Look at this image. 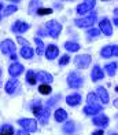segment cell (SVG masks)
<instances>
[{
  "instance_id": "obj_1",
  "label": "cell",
  "mask_w": 118,
  "mask_h": 135,
  "mask_svg": "<svg viewBox=\"0 0 118 135\" xmlns=\"http://www.w3.org/2000/svg\"><path fill=\"white\" fill-rule=\"evenodd\" d=\"M45 30L48 36H51L52 39H57L58 36L60 35V30H62V25L58 22V21H48L45 23Z\"/></svg>"
},
{
  "instance_id": "obj_2",
  "label": "cell",
  "mask_w": 118,
  "mask_h": 135,
  "mask_svg": "<svg viewBox=\"0 0 118 135\" xmlns=\"http://www.w3.org/2000/svg\"><path fill=\"white\" fill-rule=\"evenodd\" d=\"M96 21V14H91V15H86L85 18H80V20H76L74 23L76 26L78 28H89L91 25H94Z\"/></svg>"
},
{
  "instance_id": "obj_3",
  "label": "cell",
  "mask_w": 118,
  "mask_h": 135,
  "mask_svg": "<svg viewBox=\"0 0 118 135\" xmlns=\"http://www.w3.org/2000/svg\"><path fill=\"white\" fill-rule=\"evenodd\" d=\"M18 124L28 132H34L37 130V121L33 119H21V120H18Z\"/></svg>"
},
{
  "instance_id": "obj_4",
  "label": "cell",
  "mask_w": 118,
  "mask_h": 135,
  "mask_svg": "<svg viewBox=\"0 0 118 135\" xmlns=\"http://www.w3.org/2000/svg\"><path fill=\"white\" fill-rule=\"evenodd\" d=\"M67 84L71 88H80L83 85V77L78 73H70L67 76Z\"/></svg>"
},
{
  "instance_id": "obj_5",
  "label": "cell",
  "mask_w": 118,
  "mask_h": 135,
  "mask_svg": "<svg viewBox=\"0 0 118 135\" xmlns=\"http://www.w3.org/2000/svg\"><path fill=\"white\" fill-rule=\"evenodd\" d=\"M91 61H92L91 55L83 54V55H78V57H76V59H74V64L78 66V69H85V68L89 66Z\"/></svg>"
},
{
  "instance_id": "obj_6",
  "label": "cell",
  "mask_w": 118,
  "mask_h": 135,
  "mask_svg": "<svg viewBox=\"0 0 118 135\" xmlns=\"http://www.w3.org/2000/svg\"><path fill=\"white\" fill-rule=\"evenodd\" d=\"M96 2L95 0H86V2H83L81 4L77 6V13L78 14H88L89 11L95 7Z\"/></svg>"
},
{
  "instance_id": "obj_7",
  "label": "cell",
  "mask_w": 118,
  "mask_h": 135,
  "mask_svg": "<svg viewBox=\"0 0 118 135\" xmlns=\"http://www.w3.org/2000/svg\"><path fill=\"white\" fill-rule=\"evenodd\" d=\"M100 55L103 58H111V57H118V46H106L102 48Z\"/></svg>"
},
{
  "instance_id": "obj_8",
  "label": "cell",
  "mask_w": 118,
  "mask_h": 135,
  "mask_svg": "<svg viewBox=\"0 0 118 135\" xmlns=\"http://www.w3.org/2000/svg\"><path fill=\"white\" fill-rule=\"evenodd\" d=\"M2 52L3 54H15V44H14V41H11V40H3L2 41Z\"/></svg>"
},
{
  "instance_id": "obj_9",
  "label": "cell",
  "mask_w": 118,
  "mask_h": 135,
  "mask_svg": "<svg viewBox=\"0 0 118 135\" xmlns=\"http://www.w3.org/2000/svg\"><path fill=\"white\" fill-rule=\"evenodd\" d=\"M102 109H103V108L99 105V103H94V105H86V106L83 109V112H84L86 116H92V114L100 113Z\"/></svg>"
},
{
  "instance_id": "obj_10",
  "label": "cell",
  "mask_w": 118,
  "mask_h": 135,
  "mask_svg": "<svg viewBox=\"0 0 118 135\" xmlns=\"http://www.w3.org/2000/svg\"><path fill=\"white\" fill-rule=\"evenodd\" d=\"M92 124H95L98 127H107L109 126V117H107V116H104V114H102V113H99L98 116L94 117Z\"/></svg>"
},
{
  "instance_id": "obj_11",
  "label": "cell",
  "mask_w": 118,
  "mask_h": 135,
  "mask_svg": "<svg viewBox=\"0 0 118 135\" xmlns=\"http://www.w3.org/2000/svg\"><path fill=\"white\" fill-rule=\"evenodd\" d=\"M100 32H103L106 36H111L113 35V28H111V22L104 18V20L100 21Z\"/></svg>"
},
{
  "instance_id": "obj_12",
  "label": "cell",
  "mask_w": 118,
  "mask_h": 135,
  "mask_svg": "<svg viewBox=\"0 0 118 135\" xmlns=\"http://www.w3.org/2000/svg\"><path fill=\"white\" fill-rule=\"evenodd\" d=\"M11 29H12V32H15V33H23L29 29V25L23 21H15V23L12 25Z\"/></svg>"
},
{
  "instance_id": "obj_13",
  "label": "cell",
  "mask_w": 118,
  "mask_h": 135,
  "mask_svg": "<svg viewBox=\"0 0 118 135\" xmlns=\"http://www.w3.org/2000/svg\"><path fill=\"white\" fill-rule=\"evenodd\" d=\"M104 77V72H103V69L100 66H94V69H92V72H91V79L94 81H99V80H102V79Z\"/></svg>"
},
{
  "instance_id": "obj_14",
  "label": "cell",
  "mask_w": 118,
  "mask_h": 135,
  "mask_svg": "<svg viewBox=\"0 0 118 135\" xmlns=\"http://www.w3.org/2000/svg\"><path fill=\"white\" fill-rule=\"evenodd\" d=\"M58 54H59V50H58V47L55 46V44H49L47 47V50H45V57L48 59H55L58 57Z\"/></svg>"
},
{
  "instance_id": "obj_15",
  "label": "cell",
  "mask_w": 118,
  "mask_h": 135,
  "mask_svg": "<svg viewBox=\"0 0 118 135\" xmlns=\"http://www.w3.org/2000/svg\"><path fill=\"white\" fill-rule=\"evenodd\" d=\"M96 95H98L99 99H100V102H103V103H109L110 97H109V93L106 91V88L98 87V88H96Z\"/></svg>"
},
{
  "instance_id": "obj_16",
  "label": "cell",
  "mask_w": 118,
  "mask_h": 135,
  "mask_svg": "<svg viewBox=\"0 0 118 135\" xmlns=\"http://www.w3.org/2000/svg\"><path fill=\"white\" fill-rule=\"evenodd\" d=\"M23 72V66L21 64H12L10 68H8V73L12 76V77H17V76H19L21 73Z\"/></svg>"
},
{
  "instance_id": "obj_17",
  "label": "cell",
  "mask_w": 118,
  "mask_h": 135,
  "mask_svg": "<svg viewBox=\"0 0 118 135\" xmlns=\"http://www.w3.org/2000/svg\"><path fill=\"white\" fill-rule=\"evenodd\" d=\"M37 81H41L43 84H45V83L48 84V83L52 81V76L45 70H40L39 73H37Z\"/></svg>"
},
{
  "instance_id": "obj_18",
  "label": "cell",
  "mask_w": 118,
  "mask_h": 135,
  "mask_svg": "<svg viewBox=\"0 0 118 135\" xmlns=\"http://www.w3.org/2000/svg\"><path fill=\"white\" fill-rule=\"evenodd\" d=\"M18 85H19V83H18L17 79H12V80H8L7 83H6V91H7L8 94H12L15 93V90L18 88Z\"/></svg>"
},
{
  "instance_id": "obj_19",
  "label": "cell",
  "mask_w": 118,
  "mask_h": 135,
  "mask_svg": "<svg viewBox=\"0 0 118 135\" xmlns=\"http://www.w3.org/2000/svg\"><path fill=\"white\" fill-rule=\"evenodd\" d=\"M80 102H81V95L80 94H73L66 98V103L70 106H77Z\"/></svg>"
},
{
  "instance_id": "obj_20",
  "label": "cell",
  "mask_w": 118,
  "mask_h": 135,
  "mask_svg": "<svg viewBox=\"0 0 118 135\" xmlns=\"http://www.w3.org/2000/svg\"><path fill=\"white\" fill-rule=\"evenodd\" d=\"M44 109L45 108L43 106L39 101H36L34 105H32V112H33V114L36 116V117H40V116L43 114V112H44Z\"/></svg>"
},
{
  "instance_id": "obj_21",
  "label": "cell",
  "mask_w": 118,
  "mask_h": 135,
  "mask_svg": "<svg viewBox=\"0 0 118 135\" xmlns=\"http://www.w3.org/2000/svg\"><path fill=\"white\" fill-rule=\"evenodd\" d=\"M66 119H67V113H66V110H63V109H58L57 112H55V120H57L58 123L65 121Z\"/></svg>"
},
{
  "instance_id": "obj_22",
  "label": "cell",
  "mask_w": 118,
  "mask_h": 135,
  "mask_svg": "<svg viewBox=\"0 0 118 135\" xmlns=\"http://www.w3.org/2000/svg\"><path fill=\"white\" fill-rule=\"evenodd\" d=\"M65 48H66L67 51L76 52V51H78L81 47H80L78 43H74V41H66V43H65Z\"/></svg>"
},
{
  "instance_id": "obj_23",
  "label": "cell",
  "mask_w": 118,
  "mask_h": 135,
  "mask_svg": "<svg viewBox=\"0 0 118 135\" xmlns=\"http://www.w3.org/2000/svg\"><path fill=\"white\" fill-rule=\"evenodd\" d=\"M104 69H106V73H107V75L111 77V76H114L115 72H117V64H115V62L107 64L106 66H104Z\"/></svg>"
},
{
  "instance_id": "obj_24",
  "label": "cell",
  "mask_w": 118,
  "mask_h": 135,
  "mask_svg": "<svg viewBox=\"0 0 118 135\" xmlns=\"http://www.w3.org/2000/svg\"><path fill=\"white\" fill-rule=\"evenodd\" d=\"M33 54H34L33 48H30V47H22V50H21V55H22V58L29 59V58H32V57H33Z\"/></svg>"
},
{
  "instance_id": "obj_25",
  "label": "cell",
  "mask_w": 118,
  "mask_h": 135,
  "mask_svg": "<svg viewBox=\"0 0 118 135\" xmlns=\"http://www.w3.org/2000/svg\"><path fill=\"white\" fill-rule=\"evenodd\" d=\"M26 80L30 85H34L37 83V75H34V72L33 70H29L26 73Z\"/></svg>"
},
{
  "instance_id": "obj_26",
  "label": "cell",
  "mask_w": 118,
  "mask_h": 135,
  "mask_svg": "<svg viewBox=\"0 0 118 135\" xmlns=\"http://www.w3.org/2000/svg\"><path fill=\"white\" fill-rule=\"evenodd\" d=\"M0 134L2 135H14V128H12V126H10V124H4L2 127Z\"/></svg>"
},
{
  "instance_id": "obj_27",
  "label": "cell",
  "mask_w": 118,
  "mask_h": 135,
  "mask_svg": "<svg viewBox=\"0 0 118 135\" xmlns=\"http://www.w3.org/2000/svg\"><path fill=\"white\" fill-rule=\"evenodd\" d=\"M63 131L66 134H73L74 131H76V126H74L73 121H67L66 124L63 126Z\"/></svg>"
},
{
  "instance_id": "obj_28",
  "label": "cell",
  "mask_w": 118,
  "mask_h": 135,
  "mask_svg": "<svg viewBox=\"0 0 118 135\" xmlns=\"http://www.w3.org/2000/svg\"><path fill=\"white\" fill-rule=\"evenodd\" d=\"M34 43H36V46H37V54L43 55V54H44V43H43L41 39H39V37L34 39Z\"/></svg>"
},
{
  "instance_id": "obj_29",
  "label": "cell",
  "mask_w": 118,
  "mask_h": 135,
  "mask_svg": "<svg viewBox=\"0 0 118 135\" xmlns=\"http://www.w3.org/2000/svg\"><path fill=\"white\" fill-rule=\"evenodd\" d=\"M39 93L43 94V95H48L49 93H51V87H49L48 84H41L39 87Z\"/></svg>"
},
{
  "instance_id": "obj_30",
  "label": "cell",
  "mask_w": 118,
  "mask_h": 135,
  "mask_svg": "<svg viewBox=\"0 0 118 135\" xmlns=\"http://www.w3.org/2000/svg\"><path fill=\"white\" fill-rule=\"evenodd\" d=\"M15 11H17V6H15V4H10V6H7V7H6L4 13H3V17L10 15V14H12V13H15Z\"/></svg>"
},
{
  "instance_id": "obj_31",
  "label": "cell",
  "mask_w": 118,
  "mask_h": 135,
  "mask_svg": "<svg viewBox=\"0 0 118 135\" xmlns=\"http://www.w3.org/2000/svg\"><path fill=\"white\" fill-rule=\"evenodd\" d=\"M86 101H88V105H94V103H98V95L91 93L88 94V97H86Z\"/></svg>"
},
{
  "instance_id": "obj_32",
  "label": "cell",
  "mask_w": 118,
  "mask_h": 135,
  "mask_svg": "<svg viewBox=\"0 0 118 135\" xmlns=\"http://www.w3.org/2000/svg\"><path fill=\"white\" fill-rule=\"evenodd\" d=\"M48 119H49V112H48V109H44V112H43V114L39 117V120L43 124H45V123H48Z\"/></svg>"
},
{
  "instance_id": "obj_33",
  "label": "cell",
  "mask_w": 118,
  "mask_h": 135,
  "mask_svg": "<svg viewBox=\"0 0 118 135\" xmlns=\"http://www.w3.org/2000/svg\"><path fill=\"white\" fill-rule=\"evenodd\" d=\"M100 35V30L99 29H88V32H86V36L88 37H96V36Z\"/></svg>"
},
{
  "instance_id": "obj_34",
  "label": "cell",
  "mask_w": 118,
  "mask_h": 135,
  "mask_svg": "<svg viewBox=\"0 0 118 135\" xmlns=\"http://www.w3.org/2000/svg\"><path fill=\"white\" fill-rule=\"evenodd\" d=\"M37 14L39 15H49V14H52V10L51 8H39L37 10Z\"/></svg>"
},
{
  "instance_id": "obj_35",
  "label": "cell",
  "mask_w": 118,
  "mask_h": 135,
  "mask_svg": "<svg viewBox=\"0 0 118 135\" xmlns=\"http://www.w3.org/2000/svg\"><path fill=\"white\" fill-rule=\"evenodd\" d=\"M69 62H70V57H69V55H63V57L59 59V65L60 66H63V65L69 64Z\"/></svg>"
},
{
  "instance_id": "obj_36",
  "label": "cell",
  "mask_w": 118,
  "mask_h": 135,
  "mask_svg": "<svg viewBox=\"0 0 118 135\" xmlns=\"http://www.w3.org/2000/svg\"><path fill=\"white\" fill-rule=\"evenodd\" d=\"M18 41H19L22 46H25V47H29V43H28L26 40H25V39H22L21 36H18Z\"/></svg>"
},
{
  "instance_id": "obj_37",
  "label": "cell",
  "mask_w": 118,
  "mask_h": 135,
  "mask_svg": "<svg viewBox=\"0 0 118 135\" xmlns=\"http://www.w3.org/2000/svg\"><path fill=\"white\" fill-rule=\"evenodd\" d=\"M17 135H29V132L26 130H19V131L17 132Z\"/></svg>"
},
{
  "instance_id": "obj_38",
  "label": "cell",
  "mask_w": 118,
  "mask_h": 135,
  "mask_svg": "<svg viewBox=\"0 0 118 135\" xmlns=\"http://www.w3.org/2000/svg\"><path fill=\"white\" fill-rule=\"evenodd\" d=\"M55 101H57V98H51V99L48 101V103H47V105H48V106H52L54 103H55Z\"/></svg>"
},
{
  "instance_id": "obj_39",
  "label": "cell",
  "mask_w": 118,
  "mask_h": 135,
  "mask_svg": "<svg viewBox=\"0 0 118 135\" xmlns=\"http://www.w3.org/2000/svg\"><path fill=\"white\" fill-rule=\"evenodd\" d=\"M92 135H103V131H102V130H98V131H94V132H92Z\"/></svg>"
},
{
  "instance_id": "obj_40",
  "label": "cell",
  "mask_w": 118,
  "mask_h": 135,
  "mask_svg": "<svg viewBox=\"0 0 118 135\" xmlns=\"http://www.w3.org/2000/svg\"><path fill=\"white\" fill-rule=\"evenodd\" d=\"M11 59H12V61H15V59H17V55H15V54H12V55H11Z\"/></svg>"
},
{
  "instance_id": "obj_41",
  "label": "cell",
  "mask_w": 118,
  "mask_h": 135,
  "mask_svg": "<svg viewBox=\"0 0 118 135\" xmlns=\"http://www.w3.org/2000/svg\"><path fill=\"white\" fill-rule=\"evenodd\" d=\"M114 106H115V108H118V99H115V101H114Z\"/></svg>"
},
{
  "instance_id": "obj_42",
  "label": "cell",
  "mask_w": 118,
  "mask_h": 135,
  "mask_svg": "<svg viewBox=\"0 0 118 135\" xmlns=\"http://www.w3.org/2000/svg\"><path fill=\"white\" fill-rule=\"evenodd\" d=\"M114 23H115V25L118 26V18H114Z\"/></svg>"
},
{
  "instance_id": "obj_43",
  "label": "cell",
  "mask_w": 118,
  "mask_h": 135,
  "mask_svg": "<svg viewBox=\"0 0 118 135\" xmlns=\"http://www.w3.org/2000/svg\"><path fill=\"white\" fill-rule=\"evenodd\" d=\"M114 13H115V14H118V8H115V10H114Z\"/></svg>"
},
{
  "instance_id": "obj_44",
  "label": "cell",
  "mask_w": 118,
  "mask_h": 135,
  "mask_svg": "<svg viewBox=\"0 0 118 135\" xmlns=\"http://www.w3.org/2000/svg\"><path fill=\"white\" fill-rule=\"evenodd\" d=\"M115 91H117V93H118V85H117V87H115Z\"/></svg>"
},
{
  "instance_id": "obj_45",
  "label": "cell",
  "mask_w": 118,
  "mask_h": 135,
  "mask_svg": "<svg viewBox=\"0 0 118 135\" xmlns=\"http://www.w3.org/2000/svg\"><path fill=\"white\" fill-rule=\"evenodd\" d=\"M110 135H118V134H110Z\"/></svg>"
}]
</instances>
